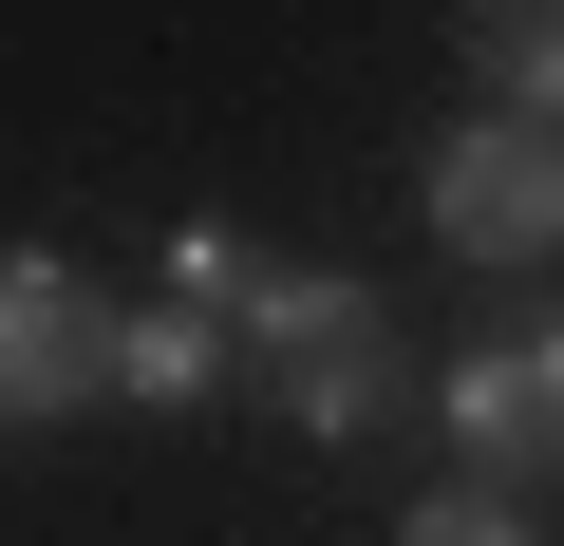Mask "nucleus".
Returning <instances> with one entry per match:
<instances>
[{
	"label": "nucleus",
	"mask_w": 564,
	"mask_h": 546,
	"mask_svg": "<svg viewBox=\"0 0 564 546\" xmlns=\"http://www.w3.org/2000/svg\"><path fill=\"white\" fill-rule=\"evenodd\" d=\"M170 302H207L226 340H263V358H282V415H302V433H377V415H395V321H377V283L263 264L245 226H170Z\"/></svg>",
	"instance_id": "nucleus-1"
},
{
	"label": "nucleus",
	"mask_w": 564,
	"mask_h": 546,
	"mask_svg": "<svg viewBox=\"0 0 564 546\" xmlns=\"http://www.w3.org/2000/svg\"><path fill=\"white\" fill-rule=\"evenodd\" d=\"M433 245L452 264H564V132L545 114L433 132Z\"/></svg>",
	"instance_id": "nucleus-2"
},
{
	"label": "nucleus",
	"mask_w": 564,
	"mask_h": 546,
	"mask_svg": "<svg viewBox=\"0 0 564 546\" xmlns=\"http://www.w3.org/2000/svg\"><path fill=\"white\" fill-rule=\"evenodd\" d=\"M76 396H113V302L76 283V264L0 245V433H20V415H76Z\"/></svg>",
	"instance_id": "nucleus-3"
},
{
	"label": "nucleus",
	"mask_w": 564,
	"mask_h": 546,
	"mask_svg": "<svg viewBox=\"0 0 564 546\" xmlns=\"http://www.w3.org/2000/svg\"><path fill=\"white\" fill-rule=\"evenodd\" d=\"M452 452H470V490L564 471V340H489V358H452Z\"/></svg>",
	"instance_id": "nucleus-4"
},
{
	"label": "nucleus",
	"mask_w": 564,
	"mask_h": 546,
	"mask_svg": "<svg viewBox=\"0 0 564 546\" xmlns=\"http://www.w3.org/2000/svg\"><path fill=\"white\" fill-rule=\"evenodd\" d=\"M207 377H226V321H207V302H170V283H151V302H132V321H113V396H151V415H188V396H207Z\"/></svg>",
	"instance_id": "nucleus-5"
},
{
	"label": "nucleus",
	"mask_w": 564,
	"mask_h": 546,
	"mask_svg": "<svg viewBox=\"0 0 564 546\" xmlns=\"http://www.w3.org/2000/svg\"><path fill=\"white\" fill-rule=\"evenodd\" d=\"M470 57L508 76V114H545V132H564V0H489V20H470Z\"/></svg>",
	"instance_id": "nucleus-6"
},
{
	"label": "nucleus",
	"mask_w": 564,
	"mask_h": 546,
	"mask_svg": "<svg viewBox=\"0 0 564 546\" xmlns=\"http://www.w3.org/2000/svg\"><path fill=\"white\" fill-rule=\"evenodd\" d=\"M395 546H527V527H508V490H433V508H414Z\"/></svg>",
	"instance_id": "nucleus-7"
}]
</instances>
